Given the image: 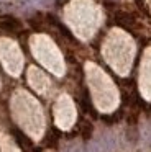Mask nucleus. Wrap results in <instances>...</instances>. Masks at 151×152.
I'll use <instances>...</instances> for the list:
<instances>
[{
  "instance_id": "2",
  "label": "nucleus",
  "mask_w": 151,
  "mask_h": 152,
  "mask_svg": "<svg viewBox=\"0 0 151 152\" xmlns=\"http://www.w3.org/2000/svg\"><path fill=\"white\" fill-rule=\"evenodd\" d=\"M0 149H2V152H20L13 139L5 134H0Z\"/></svg>"
},
{
  "instance_id": "1",
  "label": "nucleus",
  "mask_w": 151,
  "mask_h": 152,
  "mask_svg": "<svg viewBox=\"0 0 151 152\" xmlns=\"http://www.w3.org/2000/svg\"><path fill=\"white\" fill-rule=\"evenodd\" d=\"M0 61L12 75H18L21 67V54L15 43L8 39H0Z\"/></svg>"
}]
</instances>
